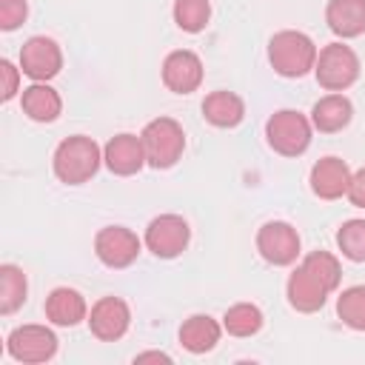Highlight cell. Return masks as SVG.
<instances>
[{
  "label": "cell",
  "mask_w": 365,
  "mask_h": 365,
  "mask_svg": "<svg viewBox=\"0 0 365 365\" xmlns=\"http://www.w3.org/2000/svg\"><path fill=\"white\" fill-rule=\"evenodd\" d=\"M100 163H103V148L86 134H71V137L60 140V145L54 148V157H51L54 177L66 185L88 182L97 174Z\"/></svg>",
  "instance_id": "obj_1"
},
{
  "label": "cell",
  "mask_w": 365,
  "mask_h": 365,
  "mask_svg": "<svg viewBox=\"0 0 365 365\" xmlns=\"http://www.w3.org/2000/svg\"><path fill=\"white\" fill-rule=\"evenodd\" d=\"M319 48L305 31L282 29L268 40V63L279 77H305L314 71Z\"/></svg>",
  "instance_id": "obj_2"
},
{
  "label": "cell",
  "mask_w": 365,
  "mask_h": 365,
  "mask_svg": "<svg viewBox=\"0 0 365 365\" xmlns=\"http://www.w3.org/2000/svg\"><path fill=\"white\" fill-rule=\"evenodd\" d=\"M140 140L151 168H171L185 151V131L174 117H154L140 131Z\"/></svg>",
  "instance_id": "obj_3"
},
{
  "label": "cell",
  "mask_w": 365,
  "mask_h": 365,
  "mask_svg": "<svg viewBox=\"0 0 365 365\" xmlns=\"http://www.w3.org/2000/svg\"><path fill=\"white\" fill-rule=\"evenodd\" d=\"M311 117L294 111V108H279L265 120V140L268 145L282 154V157H299L311 145Z\"/></svg>",
  "instance_id": "obj_4"
},
{
  "label": "cell",
  "mask_w": 365,
  "mask_h": 365,
  "mask_svg": "<svg viewBox=\"0 0 365 365\" xmlns=\"http://www.w3.org/2000/svg\"><path fill=\"white\" fill-rule=\"evenodd\" d=\"M359 57L345 43H328L319 48L314 63V77L325 91H345L359 80Z\"/></svg>",
  "instance_id": "obj_5"
},
{
  "label": "cell",
  "mask_w": 365,
  "mask_h": 365,
  "mask_svg": "<svg viewBox=\"0 0 365 365\" xmlns=\"http://www.w3.org/2000/svg\"><path fill=\"white\" fill-rule=\"evenodd\" d=\"M6 351L14 362L23 365H40L54 359L57 354V334L46 325H17L6 336Z\"/></svg>",
  "instance_id": "obj_6"
},
{
  "label": "cell",
  "mask_w": 365,
  "mask_h": 365,
  "mask_svg": "<svg viewBox=\"0 0 365 365\" xmlns=\"http://www.w3.org/2000/svg\"><path fill=\"white\" fill-rule=\"evenodd\" d=\"M191 240V228L180 214H160L145 225V248L157 257V259H174L188 248Z\"/></svg>",
  "instance_id": "obj_7"
},
{
  "label": "cell",
  "mask_w": 365,
  "mask_h": 365,
  "mask_svg": "<svg viewBox=\"0 0 365 365\" xmlns=\"http://www.w3.org/2000/svg\"><path fill=\"white\" fill-rule=\"evenodd\" d=\"M299 248H302V240L291 222L271 220L257 231V251L268 265H277V268L294 265L299 257Z\"/></svg>",
  "instance_id": "obj_8"
},
{
  "label": "cell",
  "mask_w": 365,
  "mask_h": 365,
  "mask_svg": "<svg viewBox=\"0 0 365 365\" xmlns=\"http://www.w3.org/2000/svg\"><path fill=\"white\" fill-rule=\"evenodd\" d=\"M143 251V240L125 225H106L94 237V254L106 268H128Z\"/></svg>",
  "instance_id": "obj_9"
},
{
  "label": "cell",
  "mask_w": 365,
  "mask_h": 365,
  "mask_svg": "<svg viewBox=\"0 0 365 365\" xmlns=\"http://www.w3.org/2000/svg\"><path fill=\"white\" fill-rule=\"evenodd\" d=\"M63 68V51L57 46V40L46 37V34H34L23 43L20 48V71L26 77H31L34 83H48L51 77H57Z\"/></svg>",
  "instance_id": "obj_10"
},
{
  "label": "cell",
  "mask_w": 365,
  "mask_h": 365,
  "mask_svg": "<svg viewBox=\"0 0 365 365\" xmlns=\"http://www.w3.org/2000/svg\"><path fill=\"white\" fill-rule=\"evenodd\" d=\"M86 322H88V331L100 342H114V339H123L125 336V331L131 325V308L120 297H100L91 305Z\"/></svg>",
  "instance_id": "obj_11"
},
{
  "label": "cell",
  "mask_w": 365,
  "mask_h": 365,
  "mask_svg": "<svg viewBox=\"0 0 365 365\" xmlns=\"http://www.w3.org/2000/svg\"><path fill=\"white\" fill-rule=\"evenodd\" d=\"M202 60L188 51V48H177L168 51L163 60V83L168 91L174 94H191L202 86Z\"/></svg>",
  "instance_id": "obj_12"
},
{
  "label": "cell",
  "mask_w": 365,
  "mask_h": 365,
  "mask_svg": "<svg viewBox=\"0 0 365 365\" xmlns=\"http://www.w3.org/2000/svg\"><path fill=\"white\" fill-rule=\"evenodd\" d=\"M103 163H106V168H108L111 174H117V177H131V174H137L143 165H148V163H145V148H143L140 134H128V131L114 134V137L103 145Z\"/></svg>",
  "instance_id": "obj_13"
},
{
  "label": "cell",
  "mask_w": 365,
  "mask_h": 365,
  "mask_svg": "<svg viewBox=\"0 0 365 365\" xmlns=\"http://www.w3.org/2000/svg\"><path fill=\"white\" fill-rule=\"evenodd\" d=\"M351 168L345 160L328 154L322 160H317L311 165V174H308V182H311V191L319 197V200H339L348 194V185H351Z\"/></svg>",
  "instance_id": "obj_14"
},
{
  "label": "cell",
  "mask_w": 365,
  "mask_h": 365,
  "mask_svg": "<svg viewBox=\"0 0 365 365\" xmlns=\"http://www.w3.org/2000/svg\"><path fill=\"white\" fill-rule=\"evenodd\" d=\"M328 294H331V291H328L302 262L291 271V277H288V282H285V297H288L291 308L299 311V314H314V311H319V308L325 305Z\"/></svg>",
  "instance_id": "obj_15"
},
{
  "label": "cell",
  "mask_w": 365,
  "mask_h": 365,
  "mask_svg": "<svg viewBox=\"0 0 365 365\" xmlns=\"http://www.w3.org/2000/svg\"><path fill=\"white\" fill-rule=\"evenodd\" d=\"M43 311H46V319L51 325H60V328H74L83 319H88V305H86L83 294L77 288H68V285L48 291Z\"/></svg>",
  "instance_id": "obj_16"
},
{
  "label": "cell",
  "mask_w": 365,
  "mask_h": 365,
  "mask_svg": "<svg viewBox=\"0 0 365 365\" xmlns=\"http://www.w3.org/2000/svg\"><path fill=\"white\" fill-rule=\"evenodd\" d=\"M354 117V106L342 91H331L325 97H319L311 108V125L322 134H336L342 128H348Z\"/></svg>",
  "instance_id": "obj_17"
},
{
  "label": "cell",
  "mask_w": 365,
  "mask_h": 365,
  "mask_svg": "<svg viewBox=\"0 0 365 365\" xmlns=\"http://www.w3.org/2000/svg\"><path fill=\"white\" fill-rule=\"evenodd\" d=\"M325 23L342 40L365 34V0H328Z\"/></svg>",
  "instance_id": "obj_18"
},
{
  "label": "cell",
  "mask_w": 365,
  "mask_h": 365,
  "mask_svg": "<svg viewBox=\"0 0 365 365\" xmlns=\"http://www.w3.org/2000/svg\"><path fill=\"white\" fill-rule=\"evenodd\" d=\"M20 106H23V114L34 123H54L63 111V100H60L57 88H51L48 83L26 86L20 94Z\"/></svg>",
  "instance_id": "obj_19"
},
{
  "label": "cell",
  "mask_w": 365,
  "mask_h": 365,
  "mask_svg": "<svg viewBox=\"0 0 365 365\" xmlns=\"http://www.w3.org/2000/svg\"><path fill=\"white\" fill-rule=\"evenodd\" d=\"M202 117L214 128H234L245 117V103H242L240 94L220 88V91L205 94V100H202Z\"/></svg>",
  "instance_id": "obj_20"
},
{
  "label": "cell",
  "mask_w": 365,
  "mask_h": 365,
  "mask_svg": "<svg viewBox=\"0 0 365 365\" xmlns=\"http://www.w3.org/2000/svg\"><path fill=\"white\" fill-rule=\"evenodd\" d=\"M222 325L208 317V314H191L182 325H180V345L188 354H205L220 342Z\"/></svg>",
  "instance_id": "obj_21"
},
{
  "label": "cell",
  "mask_w": 365,
  "mask_h": 365,
  "mask_svg": "<svg viewBox=\"0 0 365 365\" xmlns=\"http://www.w3.org/2000/svg\"><path fill=\"white\" fill-rule=\"evenodd\" d=\"M26 294H29V279L23 268L11 262L0 265V314L3 317L14 314L26 302Z\"/></svg>",
  "instance_id": "obj_22"
},
{
  "label": "cell",
  "mask_w": 365,
  "mask_h": 365,
  "mask_svg": "<svg viewBox=\"0 0 365 365\" xmlns=\"http://www.w3.org/2000/svg\"><path fill=\"white\" fill-rule=\"evenodd\" d=\"M262 322H265V317L254 302H237L222 314V331H228L231 336H240V339L259 334Z\"/></svg>",
  "instance_id": "obj_23"
},
{
  "label": "cell",
  "mask_w": 365,
  "mask_h": 365,
  "mask_svg": "<svg viewBox=\"0 0 365 365\" xmlns=\"http://www.w3.org/2000/svg\"><path fill=\"white\" fill-rule=\"evenodd\" d=\"M336 317L351 331H365V285H351L336 297Z\"/></svg>",
  "instance_id": "obj_24"
},
{
  "label": "cell",
  "mask_w": 365,
  "mask_h": 365,
  "mask_svg": "<svg viewBox=\"0 0 365 365\" xmlns=\"http://www.w3.org/2000/svg\"><path fill=\"white\" fill-rule=\"evenodd\" d=\"M211 20V0H174V23L188 31L197 34L208 26Z\"/></svg>",
  "instance_id": "obj_25"
},
{
  "label": "cell",
  "mask_w": 365,
  "mask_h": 365,
  "mask_svg": "<svg viewBox=\"0 0 365 365\" xmlns=\"http://www.w3.org/2000/svg\"><path fill=\"white\" fill-rule=\"evenodd\" d=\"M302 265H305L328 291H336V288H339V282H342V265H339V259H336L331 251H311V254H305Z\"/></svg>",
  "instance_id": "obj_26"
},
{
  "label": "cell",
  "mask_w": 365,
  "mask_h": 365,
  "mask_svg": "<svg viewBox=\"0 0 365 365\" xmlns=\"http://www.w3.org/2000/svg\"><path fill=\"white\" fill-rule=\"evenodd\" d=\"M336 245L345 259L365 262V220H345L336 231Z\"/></svg>",
  "instance_id": "obj_27"
},
{
  "label": "cell",
  "mask_w": 365,
  "mask_h": 365,
  "mask_svg": "<svg viewBox=\"0 0 365 365\" xmlns=\"http://www.w3.org/2000/svg\"><path fill=\"white\" fill-rule=\"evenodd\" d=\"M26 17H29L26 0H0V29L3 31H14Z\"/></svg>",
  "instance_id": "obj_28"
},
{
  "label": "cell",
  "mask_w": 365,
  "mask_h": 365,
  "mask_svg": "<svg viewBox=\"0 0 365 365\" xmlns=\"http://www.w3.org/2000/svg\"><path fill=\"white\" fill-rule=\"evenodd\" d=\"M20 74H23V71H20V68H17L11 60H6V57L0 60V77H3V86H0V100H3V103H9V100H11V97L20 91Z\"/></svg>",
  "instance_id": "obj_29"
},
{
  "label": "cell",
  "mask_w": 365,
  "mask_h": 365,
  "mask_svg": "<svg viewBox=\"0 0 365 365\" xmlns=\"http://www.w3.org/2000/svg\"><path fill=\"white\" fill-rule=\"evenodd\" d=\"M345 197L351 200V205L365 208V165L351 174V185H348V194Z\"/></svg>",
  "instance_id": "obj_30"
},
{
  "label": "cell",
  "mask_w": 365,
  "mask_h": 365,
  "mask_svg": "<svg viewBox=\"0 0 365 365\" xmlns=\"http://www.w3.org/2000/svg\"><path fill=\"white\" fill-rule=\"evenodd\" d=\"M145 362H171V356L168 354H163V351H145V354H137L134 356V365H145Z\"/></svg>",
  "instance_id": "obj_31"
}]
</instances>
